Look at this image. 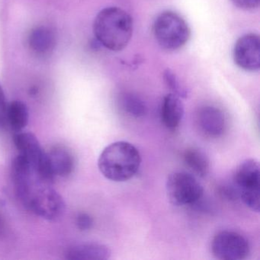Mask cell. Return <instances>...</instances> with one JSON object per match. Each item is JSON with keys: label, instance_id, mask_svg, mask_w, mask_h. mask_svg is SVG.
<instances>
[{"label": "cell", "instance_id": "obj_1", "mask_svg": "<svg viewBox=\"0 0 260 260\" xmlns=\"http://www.w3.org/2000/svg\"><path fill=\"white\" fill-rule=\"evenodd\" d=\"M132 16L118 7H107L97 14L93 23L95 39L107 49L119 51L124 49L133 34Z\"/></svg>", "mask_w": 260, "mask_h": 260}, {"label": "cell", "instance_id": "obj_2", "mask_svg": "<svg viewBox=\"0 0 260 260\" xmlns=\"http://www.w3.org/2000/svg\"><path fill=\"white\" fill-rule=\"evenodd\" d=\"M141 165L139 150L127 141L109 144L98 159L100 173L112 182H126L132 179L139 171Z\"/></svg>", "mask_w": 260, "mask_h": 260}, {"label": "cell", "instance_id": "obj_3", "mask_svg": "<svg viewBox=\"0 0 260 260\" xmlns=\"http://www.w3.org/2000/svg\"><path fill=\"white\" fill-rule=\"evenodd\" d=\"M153 32L158 45L169 51H177L188 43L191 30L186 21L173 11H164L155 19Z\"/></svg>", "mask_w": 260, "mask_h": 260}, {"label": "cell", "instance_id": "obj_4", "mask_svg": "<svg viewBox=\"0 0 260 260\" xmlns=\"http://www.w3.org/2000/svg\"><path fill=\"white\" fill-rule=\"evenodd\" d=\"M259 174L258 161L247 159L237 166L233 175V184L240 200L255 212H259Z\"/></svg>", "mask_w": 260, "mask_h": 260}, {"label": "cell", "instance_id": "obj_5", "mask_svg": "<svg viewBox=\"0 0 260 260\" xmlns=\"http://www.w3.org/2000/svg\"><path fill=\"white\" fill-rule=\"evenodd\" d=\"M166 191L170 203L176 206L197 205L203 197L204 188L196 176L186 172H173L166 182Z\"/></svg>", "mask_w": 260, "mask_h": 260}, {"label": "cell", "instance_id": "obj_6", "mask_svg": "<svg viewBox=\"0 0 260 260\" xmlns=\"http://www.w3.org/2000/svg\"><path fill=\"white\" fill-rule=\"evenodd\" d=\"M25 206L48 220L59 218L65 211V202L61 196L48 184L41 182L33 187Z\"/></svg>", "mask_w": 260, "mask_h": 260}, {"label": "cell", "instance_id": "obj_7", "mask_svg": "<svg viewBox=\"0 0 260 260\" xmlns=\"http://www.w3.org/2000/svg\"><path fill=\"white\" fill-rule=\"evenodd\" d=\"M211 252L221 260H243L250 253V245L244 236L233 231L217 233L211 241Z\"/></svg>", "mask_w": 260, "mask_h": 260}, {"label": "cell", "instance_id": "obj_8", "mask_svg": "<svg viewBox=\"0 0 260 260\" xmlns=\"http://www.w3.org/2000/svg\"><path fill=\"white\" fill-rule=\"evenodd\" d=\"M233 57L237 67L248 72L260 68V40L258 35L249 33L240 37L234 45Z\"/></svg>", "mask_w": 260, "mask_h": 260}, {"label": "cell", "instance_id": "obj_9", "mask_svg": "<svg viewBox=\"0 0 260 260\" xmlns=\"http://www.w3.org/2000/svg\"><path fill=\"white\" fill-rule=\"evenodd\" d=\"M13 141L19 154L29 162L36 174L38 168L46 156V152L42 148L36 135L22 131L15 133Z\"/></svg>", "mask_w": 260, "mask_h": 260}, {"label": "cell", "instance_id": "obj_10", "mask_svg": "<svg viewBox=\"0 0 260 260\" xmlns=\"http://www.w3.org/2000/svg\"><path fill=\"white\" fill-rule=\"evenodd\" d=\"M198 122L202 132L211 138H218L224 133L226 120L221 109L213 106H205L198 112Z\"/></svg>", "mask_w": 260, "mask_h": 260}, {"label": "cell", "instance_id": "obj_11", "mask_svg": "<svg viewBox=\"0 0 260 260\" xmlns=\"http://www.w3.org/2000/svg\"><path fill=\"white\" fill-rule=\"evenodd\" d=\"M184 116V105L180 97L169 93L162 99L160 107V118L162 124L170 131L179 127Z\"/></svg>", "mask_w": 260, "mask_h": 260}, {"label": "cell", "instance_id": "obj_12", "mask_svg": "<svg viewBox=\"0 0 260 260\" xmlns=\"http://www.w3.org/2000/svg\"><path fill=\"white\" fill-rule=\"evenodd\" d=\"M28 43L30 49L36 55H48L55 48V33L51 28L45 25L36 27L30 31Z\"/></svg>", "mask_w": 260, "mask_h": 260}, {"label": "cell", "instance_id": "obj_13", "mask_svg": "<svg viewBox=\"0 0 260 260\" xmlns=\"http://www.w3.org/2000/svg\"><path fill=\"white\" fill-rule=\"evenodd\" d=\"M109 246L98 243L74 245L67 250L66 258L69 260H106L110 258Z\"/></svg>", "mask_w": 260, "mask_h": 260}, {"label": "cell", "instance_id": "obj_14", "mask_svg": "<svg viewBox=\"0 0 260 260\" xmlns=\"http://www.w3.org/2000/svg\"><path fill=\"white\" fill-rule=\"evenodd\" d=\"M54 176L68 177L74 170L72 153L63 147H55L47 152Z\"/></svg>", "mask_w": 260, "mask_h": 260}, {"label": "cell", "instance_id": "obj_15", "mask_svg": "<svg viewBox=\"0 0 260 260\" xmlns=\"http://www.w3.org/2000/svg\"><path fill=\"white\" fill-rule=\"evenodd\" d=\"M6 118L12 130L15 133H17L24 131L28 125L29 111L25 103L16 100L7 104Z\"/></svg>", "mask_w": 260, "mask_h": 260}, {"label": "cell", "instance_id": "obj_16", "mask_svg": "<svg viewBox=\"0 0 260 260\" xmlns=\"http://www.w3.org/2000/svg\"><path fill=\"white\" fill-rule=\"evenodd\" d=\"M183 160L186 167L199 177H205L209 173V159L199 149L194 147L187 149L184 152Z\"/></svg>", "mask_w": 260, "mask_h": 260}, {"label": "cell", "instance_id": "obj_17", "mask_svg": "<svg viewBox=\"0 0 260 260\" xmlns=\"http://www.w3.org/2000/svg\"><path fill=\"white\" fill-rule=\"evenodd\" d=\"M119 103L120 107L129 116L141 118L147 114V107L145 103L135 94H123L120 97Z\"/></svg>", "mask_w": 260, "mask_h": 260}, {"label": "cell", "instance_id": "obj_18", "mask_svg": "<svg viewBox=\"0 0 260 260\" xmlns=\"http://www.w3.org/2000/svg\"><path fill=\"white\" fill-rule=\"evenodd\" d=\"M164 79H165L166 83L168 87L173 91L172 93L176 94L180 98H185L187 96L186 91L179 84L176 76L171 71H167L164 74Z\"/></svg>", "mask_w": 260, "mask_h": 260}, {"label": "cell", "instance_id": "obj_19", "mask_svg": "<svg viewBox=\"0 0 260 260\" xmlns=\"http://www.w3.org/2000/svg\"><path fill=\"white\" fill-rule=\"evenodd\" d=\"M218 194L222 199L229 201V202L237 201V199H240L238 191L234 186V184H231V185L223 184V185H220L218 187Z\"/></svg>", "mask_w": 260, "mask_h": 260}, {"label": "cell", "instance_id": "obj_20", "mask_svg": "<svg viewBox=\"0 0 260 260\" xmlns=\"http://www.w3.org/2000/svg\"><path fill=\"white\" fill-rule=\"evenodd\" d=\"M77 226L82 231H89L93 225V219L86 213H80L77 217Z\"/></svg>", "mask_w": 260, "mask_h": 260}, {"label": "cell", "instance_id": "obj_21", "mask_svg": "<svg viewBox=\"0 0 260 260\" xmlns=\"http://www.w3.org/2000/svg\"><path fill=\"white\" fill-rule=\"evenodd\" d=\"M233 4L243 10H254L259 7L260 0H231Z\"/></svg>", "mask_w": 260, "mask_h": 260}, {"label": "cell", "instance_id": "obj_22", "mask_svg": "<svg viewBox=\"0 0 260 260\" xmlns=\"http://www.w3.org/2000/svg\"><path fill=\"white\" fill-rule=\"evenodd\" d=\"M7 108V100H6L5 93H4L2 85L0 84V127H3L7 122V118H6Z\"/></svg>", "mask_w": 260, "mask_h": 260}]
</instances>
